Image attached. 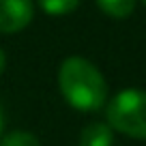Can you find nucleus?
<instances>
[{"label": "nucleus", "mask_w": 146, "mask_h": 146, "mask_svg": "<svg viewBox=\"0 0 146 146\" xmlns=\"http://www.w3.org/2000/svg\"><path fill=\"white\" fill-rule=\"evenodd\" d=\"M35 15L32 0H0V32H17L30 24Z\"/></svg>", "instance_id": "nucleus-3"}, {"label": "nucleus", "mask_w": 146, "mask_h": 146, "mask_svg": "<svg viewBox=\"0 0 146 146\" xmlns=\"http://www.w3.org/2000/svg\"><path fill=\"white\" fill-rule=\"evenodd\" d=\"M78 5L80 0H39V7L50 15H67L78 9Z\"/></svg>", "instance_id": "nucleus-6"}, {"label": "nucleus", "mask_w": 146, "mask_h": 146, "mask_svg": "<svg viewBox=\"0 0 146 146\" xmlns=\"http://www.w3.org/2000/svg\"><path fill=\"white\" fill-rule=\"evenodd\" d=\"M5 129V112H2V105H0V133Z\"/></svg>", "instance_id": "nucleus-9"}, {"label": "nucleus", "mask_w": 146, "mask_h": 146, "mask_svg": "<svg viewBox=\"0 0 146 146\" xmlns=\"http://www.w3.org/2000/svg\"><path fill=\"white\" fill-rule=\"evenodd\" d=\"M97 5L101 7V11L112 17H129L135 9V0H97Z\"/></svg>", "instance_id": "nucleus-5"}, {"label": "nucleus", "mask_w": 146, "mask_h": 146, "mask_svg": "<svg viewBox=\"0 0 146 146\" xmlns=\"http://www.w3.org/2000/svg\"><path fill=\"white\" fill-rule=\"evenodd\" d=\"M0 146H41V142L28 131H11L2 137Z\"/></svg>", "instance_id": "nucleus-7"}, {"label": "nucleus", "mask_w": 146, "mask_h": 146, "mask_svg": "<svg viewBox=\"0 0 146 146\" xmlns=\"http://www.w3.org/2000/svg\"><path fill=\"white\" fill-rule=\"evenodd\" d=\"M58 88L67 103L80 112H97L108 99L101 71L82 56H69L58 69Z\"/></svg>", "instance_id": "nucleus-1"}, {"label": "nucleus", "mask_w": 146, "mask_h": 146, "mask_svg": "<svg viewBox=\"0 0 146 146\" xmlns=\"http://www.w3.org/2000/svg\"><path fill=\"white\" fill-rule=\"evenodd\" d=\"M142 2H144V5H146V0H142Z\"/></svg>", "instance_id": "nucleus-10"}, {"label": "nucleus", "mask_w": 146, "mask_h": 146, "mask_svg": "<svg viewBox=\"0 0 146 146\" xmlns=\"http://www.w3.org/2000/svg\"><path fill=\"white\" fill-rule=\"evenodd\" d=\"M108 125L135 140H146V90L123 88L108 103Z\"/></svg>", "instance_id": "nucleus-2"}, {"label": "nucleus", "mask_w": 146, "mask_h": 146, "mask_svg": "<svg viewBox=\"0 0 146 146\" xmlns=\"http://www.w3.org/2000/svg\"><path fill=\"white\" fill-rule=\"evenodd\" d=\"M80 146H112V127L105 123H90L80 133Z\"/></svg>", "instance_id": "nucleus-4"}, {"label": "nucleus", "mask_w": 146, "mask_h": 146, "mask_svg": "<svg viewBox=\"0 0 146 146\" xmlns=\"http://www.w3.org/2000/svg\"><path fill=\"white\" fill-rule=\"evenodd\" d=\"M5 64H7V56H5V52L0 50V73L5 71Z\"/></svg>", "instance_id": "nucleus-8"}]
</instances>
